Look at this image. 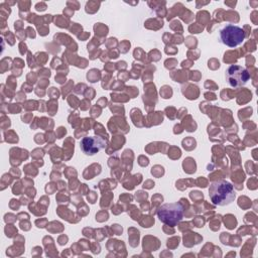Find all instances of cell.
I'll list each match as a JSON object with an SVG mask.
<instances>
[{
  "instance_id": "cell-3",
  "label": "cell",
  "mask_w": 258,
  "mask_h": 258,
  "mask_svg": "<svg viewBox=\"0 0 258 258\" xmlns=\"http://www.w3.org/2000/svg\"><path fill=\"white\" fill-rule=\"evenodd\" d=\"M221 42L229 47L240 45L245 39L244 30L234 24H227L220 30Z\"/></svg>"
},
{
  "instance_id": "cell-5",
  "label": "cell",
  "mask_w": 258,
  "mask_h": 258,
  "mask_svg": "<svg viewBox=\"0 0 258 258\" xmlns=\"http://www.w3.org/2000/svg\"><path fill=\"white\" fill-rule=\"evenodd\" d=\"M80 147L86 155H94L106 147V141L100 136H87L81 140Z\"/></svg>"
},
{
  "instance_id": "cell-4",
  "label": "cell",
  "mask_w": 258,
  "mask_h": 258,
  "mask_svg": "<svg viewBox=\"0 0 258 258\" xmlns=\"http://www.w3.org/2000/svg\"><path fill=\"white\" fill-rule=\"evenodd\" d=\"M226 79L231 87L239 88L247 84L250 75L245 68L238 64H232L226 71Z\"/></svg>"
},
{
  "instance_id": "cell-2",
  "label": "cell",
  "mask_w": 258,
  "mask_h": 258,
  "mask_svg": "<svg viewBox=\"0 0 258 258\" xmlns=\"http://www.w3.org/2000/svg\"><path fill=\"white\" fill-rule=\"evenodd\" d=\"M157 217L165 225L176 226L183 218V208L179 203L164 204L158 209Z\"/></svg>"
},
{
  "instance_id": "cell-1",
  "label": "cell",
  "mask_w": 258,
  "mask_h": 258,
  "mask_svg": "<svg viewBox=\"0 0 258 258\" xmlns=\"http://www.w3.org/2000/svg\"><path fill=\"white\" fill-rule=\"evenodd\" d=\"M209 197L214 205L227 206L235 200L236 192L231 182L221 179L210 184Z\"/></svg>"
}]
</instances>
